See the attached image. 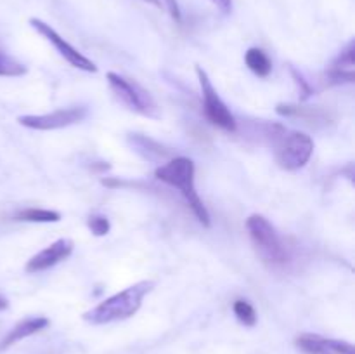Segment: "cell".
Here are the masks:
<instances>
[{"mask_svg": "<svg viewBox=\"0 0 355 354\" xmlns=\"http://www.w3.org/2000/svg\"><path fill=\"white\" fill-rule=\"evenodd\" d=\"M87 226H89V229L92 231V235L96 236L107 235L111 229L110 219H107L106 215H92V217L89 219V222H87Z\"/></svg>", "mask_w": 355, "mask_h": 354, "instance_id": "cell-17", "label": "cell"}, {"mask_svg": "<svg viewBox=\"0 0 355 354\" xmlns=\"http://www.w3.org/2000/svg\"><path fill=\"white\" fill-rule=\"evenodd\" d=\"M153 288H155V281H139V283L104 298L96 307L83 312L82 318L90 325H106V323L132 318L141 309L142 301Z\"/></svg>", "mask_w": 355, "mask_h": 354, "instance_id": "cell-1", "label": "cell"}, {"mask_svg": "<svg viewBox=\"0 0 355 354\" xmlns=\"http://www.w3.org/2000/svg\"><path fill=\"white\" fill-rule=\"evenodd\" d=\"M30 24L38 31V33L42 35V37H45L52 45H54L55 51H58L59 54H61L62 58L69 62V65L75 66V68H78V69H82V71H89V73L97 71V66L94 65L89 58H85L82 52L76 51V49L73 47L69 42H66L64 38H62L61 35H59L58 31L51 26V24L44 23V21L37 19V17H31Z\"/></svg>", "mask_w": 355, "mask_h": 354, "instance_id": "cell-8", "label": "cell"}, {"mask_svg": "<svg viewBox=\"0 0 355 354\" xmlns=\"http://www.w3.org/2000/svg\"><path fill=\"white\" fill-rule=\"evenodd\" d=\"M355 42L352 40L342 52L338 58L333 61L331 68L328 69V76L333 83L342 82H354L355 78Z\"/></svg>", "mask_w": 355, "mask_h": 354, "instance_id": "cell-11", "label": "cell"}, {"mask_svg": "<svg viewBox=\"0 0 355 354\" xmlns=\"http://www.w3.org/2000/svg\"><path fill=\"white\" fill-rule=\"evenodd\" d=\"M246 229L257 253L266 264L281 267L290 260V250L277 229L263 215L253 214L246 219Z\"/></svg>", "mask_w": 355, "mask_h": 354, "instance_id": "cell-3", "label": "cell"}, {"mask_svg": "<svg viewBox=\"0 0 355 354\" xmlns=\"http://www.w3.org/2000/svg\"><path fill=\"white\" fill-rule=\"evenodd\" d=\"M106 78L111 90L116 94V97L125 106H128L132 111H135L139 115H144L148 118H159V108L156 104V101L135 80L127 78L123 75H118L114 71L107 73Z\"/></svg>", "mask_w": 355, "mask_h": 354, "instance_id": "cell-4", "label": "cell"}, {"mask_svg": "<svg viewBox=\"0 0 355 354\" xmlns=\"http://www.w3.org/2000/svg\"><path fill=\"white\" fill-rule=\"evenodd\" d=\"M7 307H9V301H7V298L3 297V295H0V312L6 311Z\"/></svg>", "mask_w": 355, "mask_h": 354, "instance_id": "cell-21", "label": "cell"}, {"mask_svg": "<svg viewBox=\"0 0 355 354\" xmlns=\"http://www.w3.org/2000/svg\"><path fill=\"white\" fill-rule=\"evenodd\" d=\"M28 68L21 61L9 54L0 52V76H23L26 75Z\"/></svg>", "mask_w": 355, "mask_h": 354, "instance_id": "cell-16", "label": "cell"}, {"mask_svg": "<svg viewBox=\"0 0 355 354\" xmlns=\"http://www.w3.org/2000/svg\"><path fill=\"white\" fill-rule=\"evenodd\" d=\"M14 219L26 222H59L61 214L55 210H47V208H26V210L17 212Z\"/></svg>", "mask_w": 355, "mask_h": 354, "instance_id": "cell-14", "label": "cell"}, {"mask_svg": "<svg viewBox=\"0 0 355 354\" xmlns=\"http://www.w3.org/2000/svg\"><path fill=\"white\" fill-rule=\"evenodd\" d=\"M211 2H214L224 14H229L232 10V0H211Z\"/></svg>", "mask_w": 355, "mask_h": 354, "instance_id": "cell-20", "label": "cell"}, {"mask_svg": "<svg viewBox=\"0 0 355 354\" xmlns=\"http://www.w3.org/2000/svg\"><path fill=\"white\" fill-rule=\"evenodd\" d=\"M165 3H166V7H168L170 16H172L173 19L179 23V21L182 19V14H180V7H179V3H177V0H165Z\"/></svg>", "mask_w": 355, "mask_h": 354, "instance_id": "cell-19", "label": "cell"}, {"mask_svg": "<svg viewBox=\"0 0 355 354\" xmlns=\"http://www.w3.org/2000/svg\"><path fill=\"white\" fill-rule=\"evenodd\" d=\"M245 62L257 76H262V78L269 76L270 71H272V61H270L269 56L259 47H252L246 51Z\"/></svg>", "mask_w": 355, "mask_h": 354, "instance_id": "cell-13", "label": "cell"}, {"mask_svg": "<svg viewBox=\"0 0 355 354\" xmlns=\"http://www.w3.org/2000/svg\"><path fill=\"white\" fill-rule=\"evenodd\" d=\"M144 2L153 3V6H155V7H158V9H162V0H144Z\"/></svg>", "mask_w": 355, "mask_h": 354, "instance_id": "cell-22", "label": "cell"}, {"mask_svg": "<svg viewBox=\"0 0 355 354\" xmlns=\"http://www.w3.org/2000/svg\"><path fill=\"white\" fill-rule=\"evenodd\" d=\"M85 117L87 108L69 106L45 115H23V117L17 118V121L23 127L31 128V130H58V128L80 124Z\"/></svg>", "mask_w": 355, "mask_h": 354, "instance_id": "cell-7", "label": "cell"}, {"mask_svg": "<svg viewBox=\"0 0 355 354\" xmlns=\"http://www.w3.org/2000/svg\"><path fill=\"white\" fill-rule=\"evenodd\" d=\"M298 349L305 354H355L352 344L336 339H326L321 335L305 333L295 340Z\"/></svg>", "mask_w": 355, "mask_h": 354, "instance_id": "cell-10", "label": "cell"}, {"mask_svg": "<svg viewBox=\"0 0 355 354\" xmlns=\"http://www.w3.org/2000/svg\"><path fill=\"white\" fill-rule=\"evenodd\" d=\"M232 311H234L236 318L239 323H243L245 326H255L257 325V312L253 309V305L250 304L245 298H238L232 304Z\"/></svg>", "mask_w": 355, "mask_h": 354, "instance_id": "cell-15", "label": "cell"}, {"mask_svg": "<svg viewBox=\"0 0 355 354\" xmlns=\"http://www.w3.org/2000/svg\"><path fill=\"white\" fill-rule=\"evenodd\" d=\"M47 326L49 319L44 318V316H35V318H26L23 319V321L16 323V325L12 326V330H10V332L3 337L2 342H0V351L9 349V347L14 346L16 342H19V340L26 339V337L30 335H35V333L47 328Z\"/></svg>", "mask_w": 355, "mask_h": 354, "instance_id": "cell-12", "label": "cell"}, {"mask_svg": "<svg viewBox=\"0 0 355 354\" xmlns=\"http://www.w3.org/2000/svg\"><path fill=\"white\" fill-rule=\"evenodd\" d=\"M196 75L200 78L201 85V94H203V106H205V115H207L208 120L214 125H217L218 128L227 132L236 130V118L231 113V110L227 108V104L222 101V97L218 96L217 89L214 87L211 80L208 78L207 71H205L201 66H196Z\"/></svg>", "mask_w": 355, "mask_h": 354, "instance_id": "cell-6", "label": "cell"}, {"mask_svg": "<svg viewBox=\"0 0 355 354\" xmlns=\"http://www.w3.org/2000/svg\"><path fill=\"white\" fill-rule=\"evenodd\" d=\"M314 153V141L304 132L284 130L276 139V162L284 170H298L305 167Z\"/></svg>", "mask_w": 355, "mask_h": 354, "instance_id": "cell-5", "label": "cell"}, {"mask_svg": "<svg viewBox=\"0 0 355 354\" xmlns=\"http://www.w3.org/2000/svg\"><path fill=\"white\" fill-rule=\"evenodd\" d=\"M73 242L69 238H61L55 239L54 243H51L49 246H45L44 250H40L38 253H35L30 260L26 262V273H42V271L49 269V267L55 266L61 260H66L73 253Z\"/></svg>", "mask_w": 355, "mask_h": 354, "instance_id": "cell-9", "label": "cell"}, {"mask_svg": "<svg viewBox=\"0 0 355 354\" xmlns=\"http://www.w3.org/2000/svg\"><path fill=\"white\" fill-rule=\"evenodd\" d=\"M156 179H159L162 183L168 184V186L179 189V193L182 194L184 200L187 201V205L191 207L193 214L196 215L198 221L205 226V228H210V214H208V208L205 207L203 200L200 198L196 191V184H194V162L186 156H175V158L170 160L165 165L158 167L155 170Z\"/></svg>", "mask_w": 355, "mask_h": 354, "instance_id": "cell-2", "label": "cell"}, {"mask_svg": "<svg viewBox=\"0 0 355 354\" xmlns=\"http://www.w3.org/2000/svg\"><path fill=\"white\" fill-rule=\"evenodd\" d=\"M291 73H293V76H295V80H297V83H298V87H300V94H302V99H307L309 96H311L312 94V89H311V85H309L307 82H305L304 78H302V75H298V71L297 69H293L291 68Z\"/></svg>", "mask_w": 355, "mask_h": 354, "instance_id": "cell-18", "label": "cell"}]
</instances>
